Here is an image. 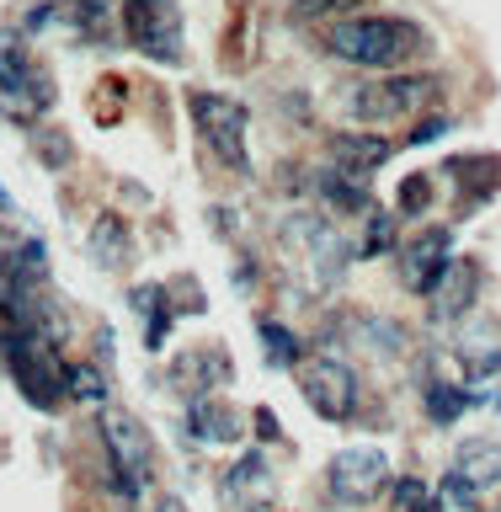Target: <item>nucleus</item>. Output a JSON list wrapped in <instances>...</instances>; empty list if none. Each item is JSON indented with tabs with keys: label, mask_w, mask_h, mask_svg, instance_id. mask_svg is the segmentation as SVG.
<instances>
[{
	"label": "nucleus",
	"mask_w": 501,
	"mask_h": 512,
	"mask_svg": "<svg viewBox=\"0 0 501 512\" xmlns=\"http://www.w3.org/2000/svg\"><path fill=\"white\" fill-rule=\"evenodd\" d=\"M395 246H400L395 208H379V214H368V230H363V256H390Z\"/></svg>",
	"instance_id": "obj_21"
},
{
	"label": "nucleus",
	"mask_w": 501,
	"mask_h": 512,
	"mask_svg": "<svg viewBox=\"0 0 501 512\" xmlns=\"http://www.w3.org/2000/svg\"><path fill=\"white\" fill-rule=\"evenodd\" d=\"M438 75H384V80H363L358 91H352V112H358V123H400V118H416L427 102H438Z\"/></svg>",
	"instance_id": "obj_5"
},
{
	"label": "nucleus",
	"mask_w": 501,
	"mask_h": 512,
	"mask_svg": "<svg viewBox=\"0 0 501 512\" xmlns=\"http://www.w3.org/2000/svg\"><path fill=\"white\" fill-rule=\"evenodd\" d=\"M368 0H294V16H347Z\"/></svg>",
	"instance_id": "obj_26"
},
{
	"label": "nucleus",
	"mask_w": 501,
	"mask_h": 512,
	"mask_svg": "<svg viewBox=\"0 0 501 512\" xmlns=\"http://www.w3.org/2000/svg\"><path fill=\"white\" fill-rule=\"evenodd\" d=\"M256 427H262V438H278V422H272V411H267V406L256 411Z\"/></svg>",
	"instance_id": "obj_30"
},
{
	"label": "nucleus",
	"mask_w": 501,
	"mask_h": 512,
	"mask_svg": "<svg viewBox=\"0 0 501 512\" xmlns=\"http://www.w3.org/2000/svg\"><path fill=\"white\" fill-rule=\"evenodd\" d=\"M192 107V123H198V139L203 150L219 160L224 171H246V107L235 102V96H219V91H192L187 96Z\"/></svg>",
	"instance_id": "obj_3"
},
{
	"label": "nucleus",
	"mask_w": 501,
	"mask_h": 512,
	"mask_svg": "<svg viewBox=\"0 0 501 512\" xmlns=\"http://www.w3.org/2000/svg\"><path fill=\"white\" fill-rule=\"evenodd\" d=\"M0 91H6L11 102L38 107V112H48V107H54V96H59L54 80H48V70L16 38H0Z\"/></svg>",
	"instance_id": "obj_10"
},
{
	"label": "nucleus",
	"mask_w": 501,
	"mask_h": 512,
	"mask_svg": "<svg viewBox=\"0 0 501 512\" xmlns=\"http://www.w3.org/2000/svg\"><path fill=\"white\" fill-rule=\"evenodd\" d=\"M427 203H432V182H427V176H406V182H400V208H395V214L422 219Z\"/></svg>",
	"instance_id": "obj_25"
},
{
	"label": "nucleus",
	"mask_w": 501,
	"mask_h": 512,
	"mask_svg": "<svg viewBox=\"0 0 501 512\" xmlns=\"http://www.w3.org/2000/svg\"><path fill=\"white\" fill-rule=\"evenodd\" d=\"M155 512H187V502H182V496H160Z\"/></svg>",
	"instance_id": "obj_31"
},
{
	"label": "nucleus",
	"mask_w": 501,
	"mask_h": 512,
	"mask_svg": "<svg viewBox=\"0 0 501 512\" xmlns=\"http://www.w3.org/2000/svg\"><path fill=\"white\" fill-rule=\"evenodd\" d=\"M187 432L198 443H240L246 438V416H240L235 406H224V400H208V395H192L187 406Z\"/></svg>",
	"instance_id": "obj_14"
},
{
	"label": "nucleus",
	"mask_w": 501,
	"mask_h": 512,
	"mask_svg": "<svg viewBox=\"0 0 501 512\" xmlns=\"http://www.w3.org/2000/svg\"><path fill=\"white\" fill-rule=\"evenodd\" d=\"M395 507H400V512H422V507H427V486H422L416 475H406V480L395 486Z\"/></svg>",
	"instance_id": "obj_28"
},
{
	"label": "nucleus",
	"mask_w": 501,
	"mask_h": 512,
	"mask_svg": "<svg viewBox=\"0 0 501 512\" xmlns=\"http://www.w3.org/2000/svg\"><path fill=\"white\" fill-rule=\"evenodd\" d=\"M32 144H38V150L54 160V171L70 166V139H64V134H48V128H38V134H32Z\"/></svg>",
	"instance_id": "obj_27"
},
{
	"label": "nucleus",
	"mask_w": 501,
	"mask_h": 512,
	"mask_svg": "<svg viewBox=\"0 0 501 512\" xmlns=\"http://www.w3.org/2000/svg\"><path fill=\"white\" fill-rule=\"evenodd\" d=\"M96 432H102V448H107V464H112V486L123 496H139L150 470H155V443H150V432H144V422L134 411H102Z\"/></svg>",
	"instance_id": "obj_4"
},
{
	"label": "nucleus",
	"mask_w": 501,
	"mask_h": 512,
	"mask_svg": "<svg viewBox=\"0 0 501 512\" xmlns=\"http://www.w3.org/2000/svg\"><path fill=\"white\" fill-rule=\"evenodd\" d=\"M320 198L336 214H368L374 208V192H368V176L347 171V166H326L320 171Z\"/></svg>",
	"instance_id": "obj_18"
},
{
	"label": "nucleus",
	"mask_w": 501,
	"mask_h": 512,
	"mask_svg": "<svg viewBox=\"0 0 501 512\" xmlns=\"http://www.w3.org/2000/svg\"><path fill=\"white\" fill-rule=\"evenodd\" d=\"M454 475L475 491L501 486V443L496 438H464L454 448Z\"/></svg>",
	"instance_id": "obj_15"
},
{
	"label": "nucleus",
	"mask_w": 501,
	"mask_h": 512,
	"mask_svg": "<svg viewBox=\"0 0 501 512\" xmlns=\"http://www.w3.org/2000/svg\"><path fill=\"white\" fill-rule=\"evenodd\" d=\"M326 54L363 64V70H406L432 54V32L406 16H336L326 27Z\"/></svg>",
	"instance_id": "obj_1"
},
{
	"label": "nucleus",
	"mask_w": 501,
	"mask_h": 512,
	"mask_svg": "<svg viewBox=\"0 0 501 512\" xmlns=\"http://www.w3.org/2000/svg\"><path fill=\"white\" fill-rule=\"evenodd\" d=\"M448 246H454L448 224H427V230H416V235L406 240V246H395L400 283H406L411 294H427V288L438 283V272L448 267Z\"/></svg>",
	"instance_id": "obj_9"
},
{
	"label": "nucleus",
	"mask_w": 501,
	"mask_h": 512,
	"mask_svg": "<svg viewBox=\"0 0 501 512\" xmlns=\"http://www.w3.org/2000/svg\"><path fill=\"white\" fill-rule=\"evenodd\" d=\"M454 358L464 363V374L486 379L501 368V320L480 315V320H464L459 336H454Z\"/></svg>",
	"instance_id": "obj_13"
},
{
	"label": "nucleus",
	"mask_w": 501,
	"mask_h": 512,
	"mask_svg": "<svg viewBox=\"0 0 501 512\" xmlns=\"http://www.w3.org/2000/svg\"><path fill=\"white\" fill-rule=\"evenodd\" d=\"M219 491H224L230 507H267L272 496H278V480H272V464L251 448V454H240L230 470H224Z\"/></svg>",
	"instance_id": "obj_12"
},
{
	"label": "nucleus",
	"mask_w": 501,
	"mask_h": 512,
	"mask_svg": "<svg viewBox=\"0 0 501 512\" xmlns=\"http://www.w3.org/2000/svg\"><path fill=\"white\" fill-rule=\"evenodd\" d=\"M70 395L86 400V406H102V400H107V379L96 374V368H86V363H70Z\"/></svg>",
	"instance_id": "obj_24"
},
{
	"label": "nucleus",
	"mask_w": 501,
	"mask_h": 512,
	"mask_svg": "<svg viewBox=\"0 0 501 512\" xmlns=\"http://www.w3.org/2000/svg\"><path fill=\"white\" fill-rule=\"evenodd\" d=\"M475 288H480V267L448 256V267L438 272V283L427 288L432 320H464V315H470V304H475Z\"/></svg>",
	"instance_id": "obj_11"
},
{
	"label": "nucleus",
	"mask_w": 501,
	"mask_h": 512,
	"mask_svg": "<svg viewBox=\"0 0 501 512\" xmlns=\"http://www.w3.org/2000/svg\"><path fill=\"white\" fill-rule=\"evenodd\" d=\"M0 352H6V368H11L16 390H22L32 406L54 411L59 400L70 395V363H64V352H59L54 336L6 326V336H0Z\"/></svg>",
	"instance_id": "obj_2"
},
{
	"label": "nucleus",
	"mask_w": 501,
	"mask_h": 512,
	"mask_svg": "<svg viewBox=\"0 0 501 512\" xmlns=\"http://www.w3.org/2000/svg\"><path fill=\"white\" fill-rule=\"evenodd\" d=\"M432 512H480L475 486H464L459 475H448L443 486H438V496H432Z\"/></svg>",
	"instance_id": "obj_23"
},
{
	"label": "nucleus",
	"mask_w": 501,
	"mask_h": 512,
	"mask_svg": "<svg viewBox=\"0 0 501 512\" xmlns=\"http://www.w3.org/2000/svg\"><path fill=\"white\" fill-rule=\"evenodd\" d=\"M262 347H267V358L278 363V368H299V336L288 331V326H278V320H262Z\"/></svg>",
	"instance_id": "obj_22"
},
{
	"label": "nucleus",
	"mask_w": 501,
	"mask_h": 512,
	"mask_svg": "<svg viewBox=\"0 0 501 512\" xmlns=\"http://www.w3.org/2000/svg\"><path fill=\"white\" fill-rule=\"evenodd\" d=\"M123 38L155 64H182V6L176 0H123Z\"/></svg>",
	"instance_id": "obj_6"
},
{
	"label": "nucleus",
	"mask_w": 501,
	"mask_h": 512,
	"mask_svg": "<svg viewBox=\"0 0 501 512\" xmlns=\"http://www.w3.org/2000/svg\"><path fill=\"white\" fill-rule=\"evenodd\" d=\"M422 406H427V416H432L438 427H448L464 406H470V390H464V384H454V379H427V384H422Z\"/></svg>",
	"instance_id": "obj_19"
},
{
	"label": "nucleus",
	"mask_w": 501,
	"mask_h": 512,
	"mask_svg": "<svg viewBox=\"0 0 501 512\" xmlns=\"http://www.w3.org/2000/svg\"><path fill=\"white\" fill-rule=\"evenodd\" d=\"M326 486H331L336 502H347V507L374 502V496L390 486V454H384V448H363V443L342 448L326 470Z\"/></svg>",
	"instance_id": "obj_8"
},
{
	"label": "nucleus",
	"mask_w": 501,
	"mask_h": 512,
	"mask_svg": "<svg viewBox=\"0 0 501 512\" xmlns=\"http://www.w3.org/2000/svg\"><path fill=\"white\" fill-rule=\"evenodd\" d=\"M390 155H395V144L384 134H336L331 139V160L347 171H358V176H374Z\"/></svg>",
	"instance_id": "obj_17"
},
{
	"label": "nucleus",
	"mask_w": 501,
	"mask_h": 512,
	"mask_svg": "<svg viewBox=\"0 0 501 512\" xmlns=\"http://www.w3.org/2000/svg\"><path fill=\"white\" fill-rule=\"evenodd\" d=\"M448 128H454V118H427L422 128H411V139H416V144H432V139H443Z\"/></svg>",
	"instance_id": "obj_29"
},
{
	"label": "nucleus",
	"mask_w": 501,
	"mask_h": 512,
	"mask_svg": "<svg viewBox=\"0 0 501 512\" xmlns=\"http://www.w3.org/2000/svg\"><path fill=\"white\" fill-rule=\"evenodd\" d=\"M48 272V246L32 235H16L11 224H0V278H38Z\"/></svg>",
	"instance_id": "obj_16"
},
{
	"label": "nucleus",
	"mask_w": 501,
	"mask_h": 512,
	"mask_svg": "<svg viewBox=\"0 0 501 512\" xmlns=\"http://www.w3.org/2000/svg\"><path fill=\"white\" fill-rule=\"evenodd\" d=\"M91 251H96L102 267H123L128 262V230H123L118 214H102L91 224Z\"/></svg>",
	"instance_id": "obj_20"
},
{
	"label": "nucleus",
	"mask_w": 501,
	"mask_h": 512,
	"mask_svg": "<svg viewBox=\"0 0 501 512\" xmlns=\"http://www.w3.org/2000/svg\"><path fill=\"white\" fill-rule=\"evenodd\" d=\"M294 379L320 422H352V411H358V374L342 358H299Z\"/></svg>",
	"instance_id": "obj_7"
}]
</instances>
